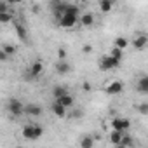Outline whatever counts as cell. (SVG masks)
<instances>
[{"mask_svg":"<svg viewBox=\"0 0 148 148\" xmlns=\"http://www.w3.org/2000/svg\"><path fill=\"white\" fill-rule=\"evenodd\" d=\"M80 23V9L75 4H66L64 12L58 18V25L64 30H71Z\"/></svg>","mask_w":148,"mask_h":148,"instance_id":"cell-1","label":"cell"},{"mask_svg":"<svg viewBox=\"0 0 148 148\" xmlns=\"http://www.w3.org/2000/svg\"><path fill=\"white\" fill-rule=\"evenodd\" d=\"M42 134H44V127L38 125V124L30 122V124H26V125L23 127V138H25V139L35 141V139H38Z\"/></svg>","mask_w":148,"mask_h":148,"instance_id":"cell-2","label":"cell"},{"mask_svg":"<svg viewBox=\"0 0 148 148\" xmlns=\"http://www.w3.org/2000/svg\"><path fill=\"white\" fill-rule=\"evenodd\" d=\"M120 59H117L115 56H112L110 52L108 54H105L101 59H99V70L101 71H112V70H117L119 66H120Z\"/></svg>","mask_w":148,"mask_h":148,"instance_id":"cell-3","label":"cell"},{"mask_svg":"<svg viewBox=\"0 0 148 148\" xmlns=\"http://www.w3.org/2000/svg\"><path fill=\"white\" fill-rule=\"evenodd\" d=\"M44 73V63L42 59H35L30 66H28V71H26V80H35L38 79Z\"/></svg>","mask_w":148,"mask_h":148,"instance_id":"cell-4","label":"cell"},{"mask_svg":"<svg viewBox=\"0 0 148 148\" xmlns=\"http://www.w3.org/2000/svg\"><path fill=\"white\" fill-rule=\"evenodd\" d=\"M7 112H9V115H12V117H21V115H25V105L18 99V98H11L9 101H7Z\"/></svg>","mask_w":148,"mask_h":148,"instance_id":"cell-5","label":"cell"},{"mask_svg":"<svg viewBox=\"0 0 148 148\" xmlns=\"http://www.w3.org/2000/svg\"><path fill=\"white\" fill-rule=\"evenodd\" d=\"M112 129L120 131V132H129L131 120L125 119V117H115V119H112Z\"/></svg>","mask_w":148,"mask_h":148,"instance_id":"cell-6","label":"cell"},{"mask_svg":"<svg viewBox=\"0 0 148 148\" xmlns=\"http://www.w3.org/2000/svg\"><path fill=\"white\" fill-rule=\"evenodd\" d=\"M54 70H56L58 75H68V73L71 71V63L66 61V58L64 59H58L54 63Z\"/></svg>","mask_w":148,"mask_h":148,"instance_id":"cell-7","label":"cell"},{"mask_svg":"<svg viewBox=\"0 0 148 148\" xmlns=\"http://www.w3.org/2000/svg\"><path fill=\"white\" fill-rule=\"evenodd\" d=\"M131 44H132L134 51H143L148 45V35L146 33H138V35H134V38H132Z\"/></svg>","mask_w":148,"mask_h":148,"instance_id":"cell-8","label":"cell"},{"mask_svg":"<svg viewBox=\"0 0 148 148\" xmlns=\"http://www.w3.org/2000/svg\"><path fill=\"white\" fill-rule=\"evenodd\" d=\"M122 91H124V84L119 82V80H112V82H108L106 87H105V92H106V94H112V96H117V94H120Z\"/></svg>","mask_w":148,"mask_h":148,"instance_id":"cell-9","label":"cell"},{"mask_svg":"<svg viewBox=\"0 0 148 148\" xmlns=\"http://www.w3.org/2000/svg\"><path fill=\"white\" fill-rule=\"evenodd\" d=\"M44 113V108L40 106V105H37V103H28V105H25V115H28V117H40Z\"/></svg>","mask_w":148,"mask_h":148,"instance_id":"cell-10","label":"cell"},{"mask_svg":"<svg viewBox=\"0 0 148 148\" xmlns=\"http://www.w3.org/2000/svg\"><path fill=\"white\" fill-rule=\"evenodd\" d=\"M14 30H16V35H18V38H19L23 44H26V42H28V30L25 28V25H21V23L14 21Z\"/></svg>","mask_w":148,"mask_h":148,"instance_id":"cell-11","label":"cell"},{"mask_svg":"<svg viewBox=\"0 0 148 148\" xmlns=\"http://www.w3.org/2000/svg\"><path fill=\"white\" fill-rule=\"evenodd\" d=\"M51 112L56 115V117H59V119H63V117H66L68 115V108H64L61 103H58L56 99H54V103L51 105Z\"/></svg>","mask_w":148,"mask_h":148,"instance_id":"cell-12","label":"cell"},{"mask_svg":"<svg viewBox=\"0 0 148 148\" xmlns=\"http://www.w3.org/2000/svg\"><path fill=\"white\" fill-rule=\"evenodd\" d=\"M136 91L141 94H148V75H141L136 82Z\"/></svg>","mask_w":148,"mask_h":148,"instance_id":"cell-13","label":"cell"},{"mask_svg":"<svg viewBox=\"0 0 148 148\" xmlns=\"http://www.w3.org/2000/svg\"><path fill=\"white\" fill-rule=\"evenodd\" d=\"M56 101H58V103H61V105H63L64 108H68V110L75 106V98H73L70 92H68V94H64V96H61V98H56Z\"/></svg>","mask_w":148,"mask_h":148,"instance_id":"cell-14","label":"cell"},{"mask_svg":"<svg viewBox=\"0 0 148 148\" xmlns=\"http://www.w3.org/2000/svg\"><path fill=\"white\" fill-rule=\"evenodd\" d=\"M125 132H120V131H115V129H112L110 131V136H108V141L112 143V145H115V146H120V141H122V136H124Z\"/></svg>","mask_w":148,"mask_h":148,"instance_id":"cell-15","label":"cell"},{"mask_svg":"<svg viewBox=\"0 0 148 148\" xmlns=\"http://www.w3.org/2000/svg\"><path fill=\"white\" fill-rule=\"evenodd\" d=\"M80 25L86 26V28H91V26L94 25V16H92L91 12H84V14H80Z\"/></svg>","mask_w":148,"mask_h":148,"instance_id":"cell-16","label":"cell"},{"mask_svg":"<svg viewBox=\"0 0 148 148\" xmlns=\"http://www.w3.org/2000/svg\"><path fill=\"white\" fill-rule=\"evenodd\" d=\"M70 92V89L66 87V86H54L52 87V98L56 99V98H61V96H64V94H68Z\"/></svg>","mask_w":148,"mask_h":148,"instance_id":"cell-17","label":"cell"},{"mask_svg":"<svg viewBox=\"0 0 148 148\" xmlns=\"http://www.w3.org/2000/svg\"><path fill=\"white\" fill-rule=\"evenodd\" d=\"M94 143H96V141H94V138H92L91 134H84V136L80 138V146H82V148H92Z\"/></svg>","mask_w":148,"mask_h":148,"instance_id":"cell-18","label":"cell"},{"mask_svg":"<svg viewBox=\"0 0 148 148\" xmlns=\"http://www.w3.org/2000/svg\"><path fill=\"white\" fill-rule=\"evenodd\" d=\"M112 9H113V2H110V0H99V11L103 14L112 12Z\"/></svg>","mask_w":148,"mask_h":148,"instance_id":"cell-19","label":"cell"},{"mask_svg":"<svg viewBox=\"0 0 148 148\" xmlns=\"http://www.w3.org/2000/svg\"><path fill=\"white\" fill-rule=\"evenodd\" d=\"M136 145V141L131 138V134L129 132H125L124 136H122V141H120V146H134Z\"/></svg>","mask_w":148,"mask_h":148,"instance_id":"cell-20","label":"cell"},{"mask_svg":"<svg viewBox=\"0 0 148 148\" xmlns=\"http://www.w3.org/2000/svg\"><path fill=\"white\" fill-rule=\"evenodd\" d=\"M113 45H117V47H120V49H124V51H125V49H127V45H129V40H127L125 37H117Z\"/></svg>","mask_w":148,"mask_h":148,"instance_id":"cell-21","label":"cell"},{"mask_svg":"<svg viewBox=\"0 0 148 148\" xmlns=\"http://www.w3.org/2000/svg\"><path fill=\"white\" fill-rule=\"evenodd\" d=\"M110 54H112V56H115V58H117V59H120V61L124 59V49H120V47H117V45H113V47L110 49Z\"/></svg>","mask_w":148,"mask_h":148,"instance_id":"cell-22","label":"cell"},{"mask_svg":"<svg viewBox=\"0 0 148 148\" xmlns=\"http://www.w3.org/2000/svg\"><path fill=\"white\" fill-rule=\"evenodd\" d=\"M14 21V14L9 11V12H0V23H11Z\"/></svg>","mask_w":148,"mask_h":148,"instance_id":"cell-23","label":"cell"},{"mask_svg":"<svg viewBox=\"0 0 148 148\" xmlns=\"http://www.w3.org/2000/svg\"><path fill=\"white\" fill-rule=\"evenodd\" d=\"M136 112L139 115H148V103H139L136 105Z\"/></svg>","mask_w":148,"mask_h":148,"instance_id":"cell-24","label":"cell"},{"mask_svg":"<svg viewBox=\"0 0 148 148\" xmlns=\"http://www.w3.org/2000/svg\"><path fill=\"white\" fill-rule=\"evenodd\" d=\"M2 51L11 58V56H14L16 54V49H14V45H11V44H5V45H2Z\"/></svg>","mask_w":148,"mask_h":148,"instance_id":"cell-25","label":"cell"},{"mask_svg":"<svg viewBox=\"0 0 148 148\" xmlns=\"http://www.w3.org/2000/svg\"><path fill=\"white\" fill-rule=\"evenodd\" d=\"M84 113L80 112V110H75V106H73V108H70V112H68V117L70 119H80Z\"/></svg>","mask_w":148,"mask_h":148,"instance_id":"cell-26","label":"cell"},{"mask_svg":"<svg viewBox=\"0 0 148 148\" xmlns=\"http://www.w3.org/2000/svg\"><path fill=\"white\" fill-rule=\"evenodd\" d=\"M9 2H7V0H2V2H0V12H9L11 9H9Z\"/></svg>","mask_w":148,"mask_h":148,"instance_id":"cell-27","label":"cell"},{"mask_svg":"<svg viewBox=\"0 0 148 148\" xmlns=\"http://www.w3.org/2000/svg\"><path fill=\"white\" fill-rule=\"evenodd\" d=\"M82 51H84L86 54H89V52L92 51V47H91V45H84V47H82Z\"/></svg>","mask_w":148,"mask_h":148,"instance_id":"cell-28","label":"cell"},{"mask_svg":"<svg viewBox=\"0 0 148 148\" xmlns=\"http://www.w3.org/2000/svg\"><path fill=\"white\" fill-rule=\"evenodd\" d=\"M66 58V52H64V49H59V59H64Z\"/></svg>","mask_w":148,"mask_h":148,"instance_id":"cell-29","label":"cell"},{"mask_svg":"<svg viewBox=\"0 0 148 148\" xmlns=\"http://www.w3.org/2000/svg\"><path fill=\"white\" fill-rule=\"evenodd\" d=\"M7 2H9L11 5H16V4H19V2H21V0H7Z\"/></svg>","mask_w":148,"mask_h":148,"instance_id":"cell-30","label":"cell"},{"mask_svg":"<svg viewBox=\"0 0 148 148\" xmlns=\"http://www.w3.org/2000/svg\"><path fill=\"white\" fill-rule=\"evenodd\" d=\"M110 2H113V4H115V0H110Z\"/></svg>","mask_w":148,"mask_h":148,"instance_id":"cell-31","label":"cell"}]
</instances>
